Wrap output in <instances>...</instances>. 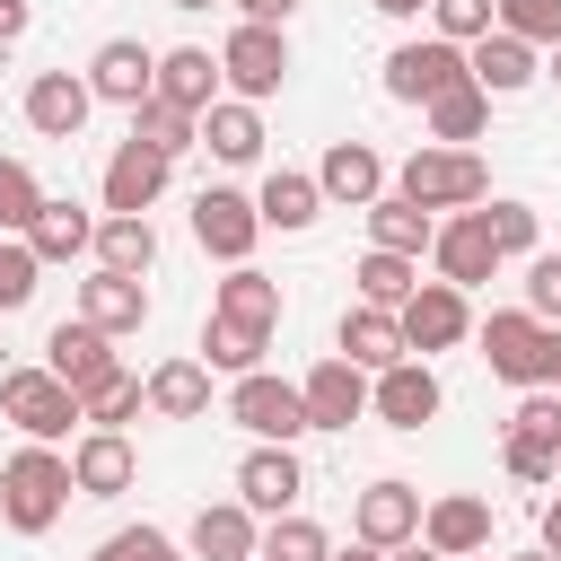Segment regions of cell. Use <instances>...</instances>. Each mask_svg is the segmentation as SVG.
Segmentation results:
<instances>
[{"instance_id":"obj_19","label":"cell","mask_w":561,"mask_h":561,"mask_svg":"<svg viewBox=\"0 0 561 561\" xmlns=\"http://www.w3.org/2000/svg\"><path fill=\"white\" fill-rule=\"evenodd\" d=\"M421 543L447 552V561L482 552V543H491V500H473V491H438V500H421Z\"/></svg>"},{"instance_id":"obj_14","label":"cell","mask_w":561,"mask_h":561,"mask_svg":"<svg viewBox=\"0 0 561 561\" xmlns=\"http://www.w3.org/2000/svg\"><path fill=\"white\" fill-rule=\"evenodd\" d=\"M430 263H438V280H456V289H482V280L500 272V245H491L482 210H447V219H438V237H430Z\"/></svg>"},{"instance_id":"obj_2","label":"cell","mask_w":561,"mask_h":561,"mask_svg":"<svg viewBox=\"0 0 561 561\" xmlns=\"http://www.w3.org/2000/svg\"><path fill=\"white\" fill-rule=\"evenodd\" d=\"M394 193H403V202H421V210H473V202H491V167H482L473 149H447V140H421V149L403 158V175H394Z\"/></svg>"},{"instance_id":"obj_22","label":"cell","mask_w":561,"mask_h":561,"mask_svg":"<svg viewBox=\"0 0 561 561\" xmlns=\"http://www.w3.org/2000/svg\"><path fill=\"white\" fill-rule=\"evenodd\" d=\"M535 342H543V316H526V307L482 316V359H491L500 386H535Z\"/></svg>"},{"instance_id":"obj_17","label":"cell","mask_w":561,"mask_h":561,"mask_svg":"<svg viewBox=\"0 0 561 561\" xmlns=\"http://www.w3.org/2000/svg\"><path fill=\"white\" fill-rule=\"evenodd\" d=\"M351 535H359V543H377V552L412 543V535H421V491H412V482H394V473H377V482L351 500Z\"/></svg>"},{"instance_id":"obj_28","label":"cell","mask_w":561,"mask_h":561,"mask_svg":"<svg viewBox=\"0 0 561 561\" xmlns=\"http://www.w3.org/2000/svg\"><path fill=\"white\" fill-rule=\"evenodd\" d=\"M254 535H263V526H254V508H245V500H202L184 543H193L202 561H254Z\"/></svg>"},{"instance_id":"obj_9","label":"cell","mask_w":561,"mask_h":561,"mask_svg":"<svg viewBox=\"0 0 561 561\" xmlns=\"http://www.w3.org/2000/svg\"><path fill=\"white\" fill-rule=\"evenodd\" d=\"M394 324H403V351H412V359H430V351H456V342L473 333V307H465V289H456V280H421V289L394 307Z\"/></svg>"},{"instance_id":"obj_53","label":"cell","mask_w":561,"mask_h":561,"mask_svg":"<svg viewBox=\"0 0 561 561\" xmlns=\"http://www.w3.org/2000/svg\"><path fill=\"white\" fill-rule=\"evenodd\" d=\"M324 561H386V552H377V543H359V535H351V552H324Z\"/></svg>"},{"instance_id":"obj_4","label":"cell","mask_w":561,"mask_h":561,"mask_svg":"<svg viewBox=\"0 0 561 561\" xmlns=\"http://www.w3.org/2000/svg\"><path fill=\"white\" fill-rule=\"evenodd\" d=\"M219 79H228L245 105L280 96V79H289V35H280V26H263V18H237V26H228V44H219Z\"/></svg>"},{"instance_id":"obj_40","label":"cell","mask_w":561,"mask_h":561,"mask_svg":"<svg viewBox=\"0 0 561 561\" xmlns=\"http://www.w3.org/2000/svg\"><path fill=\"white\" fill-rule=\"evenodd\" d=\"M131 412H149V403H140V377H131V368H114V377H96V386L79 394V421H88V430H123Z\"/></svg>"},{"instance_id":"obj_25","label":"cell","mask_w":561,"mask_h":561,"mask_svg":"<svg viewBox=\"0 0 561 561\" xmlns=\"http://www.w3.org/2000/svg\"><path fill=\"white\" fill-rule=\"evenodd\" d=\"M316 193H324V202L368 210V202L386 193V158H377L368 140H333V149H324V167H316Z\"/></svg>"},{"instance_id":"obj_18","label":"cell","mask_w":561,"mask_h":561,"mask_svg":"<svg viewBox=\"0 0 561 561\" xmlns=\"http://www.w3.org/2000/svg\"><path fill=\"white\" fill-rule=\"evenodd\" d=\"M44 368L70 386V394H88L96 377H114L123 359H114V333H96L88 316H70V324H53V342H44Z\"/></svg>"},{"instance_id":"obj_21","label":"cell","mask_w":561,"mask_h":561,"mask_svg":"<svg viewBox=\"0 0 561 561\" xmlns=\"http://www.w3.org/2000/svg\"><path fill=\"white\" fill-rule=\"evenodd\" d=\"M333 351H342L351 368H368V377H377V368H394V359H412V351H403V324H394V307H368V298H359V307H342V324H333Z\"/></svg>"},{"instance_id":"obj_32","label":"cell","mask_w":561,"mask_h":561,"mask_svg":"<svg viewBox=\"0 0 561 561\" xmlns=\"http://www.w3.org/2000/svg\"><path fill=\"white\" fill-rule=\"evenodd\" d=\"M254 210H263V228L298 237V228H316L324 193H316V175H298V167H272V175H263V193H254Z\"/></svg>"},{"instance_id":"obj_46","label":"cell","mask_w":561,"mask_h":561,"mask_svg":"<svg viewBox=\"0 0 561 561\" xmlns=\"http://www.w3.org/2000/svg\"><path fill=\"white\" fill-rule=\"evenodd\" d=\"M491 18H500V0H430V26H438L447 44H473V35H491Z\"/></svg>"},{"instance_id":"obj_29","label":"cell","mask_w":561,"mask_h":561,"mask_svg":"<svg viewBox=\"0 0 561 561\" xmlns=\"http://www.w3.org/2000/svg\"><path fill=\"white\" fill-rule=\"evenodd\" d=\"M482 131H491V96H482L473 79H456L447 96H430V105H421V140L465 149V140H482Z\"/></svg>"},{"instance_id":"obj_12","label":"cell","mask_w":561,"mask_h":561,"mask_svg":"<svg viewBox=\"0 0 561 561\" xmlns=\"http://www.w3.org/2000/svg\"><path fill=\"white\" fill-rule=\"evenodd\" d=\"M298 403H307V430H351V421H368V368H351L333 351L298 377Z\"/></svg>"},{"instance_id":"obj_44","label":"cell","mask_w":561,"mask_h":561,"mask_svg":"<svg viewBox=\"0 0 561 561\" xmlns=\"http://www.w3.org/2000/svg\"><path fill=\"white\" fill-rule=\"evenodd\" d=\"M35 280H44L35 245H26V237H0V316H18V307L35 298Z\"/></svg>"},{"instance_id":"obj_59","label":"cell","mask_w":561,"mask_h":561,"mask_svg":"<svg viewBox=\"0 0 561 561\" xmlns=\"http://www.w3.org/2000/svg\"><path fill=\"white\" fill-rule=\"evenodd\" d=\"M465 561H473V552H465Z\"/></svg>"},{"instance_id":"obj_43","label":"cell","mask_w":561,"mask_h":561,"mask_svg":"<svg viewBox=\"0 0 561 561\" xmlns=\"http://www.w3.org/2000/svg\"><path fill=\"white\" fill-rule=\"evenodd\" d=\"M473 210H482L500 263H508V254H535V202H473Z\"/></svg>"},{"instance_id":"obj_23","label":"cell","mask_w":561,"mask_h":561,"mask_svg":"<svg viewBox=\"0 0 561 561\" xmlns=\"http://www.w3.org/2000/svg\"><path fill=\"white\" fill-rule=\"evenodd\" d=\"M465 70H473V88H482V96H517V88H535V79H543L535 44H517V35H500V26L465 44Z\"/></svg>"},{"instance_id":"obj_6","label":"cell","mask_w":561,"mask_h":561,"mask_svg":"<svg viewBox=\"0 0 561 561\" xmlns=\"http://www.w3.org/2000/svg\"><path fill=\"white\" fill-rule=\"evenodd\" d=\"M228 421H237L245 438H280V447L307 438V403H298V386L272 377V368H245V377L228 386Z\"/></svg>"},{"instance_id":"obj_45","label":"cell","mask_w":561,"mask_h":561,"mask_svg":"<svg viewBox=\"0 0 561 561\" xmlns=\"http://www.w3.org/2000/svg\"><path fill=\"white\" fill-rule=\"evenodd\" d=\"M517 289H526V298H517L526 316L561 324V254H543V245H535V254H526V280H517Z\"/></svg>"},{"instance_id":"obj_42","label":"cell","mask_w":561,"mask_h":561,"mask_svg":"<svg viewBox=\"0 0 561 561\" xmlns=\"http://www.w3.org/2000/svg\"><path fill=\"white\" fill-rule=\"evenodd\" d=\"M500 35H517V44H561V0H500V18H491Z\"/></svg>"},{"instance_id":"obj_48","label":"cell","mask_w":561,"mask_h":561,"mask_svg":"<svg viewBox=\"0 0 561 561\" xmlns=\"http://www.w3.org/2000/svg\"><path fill=\"white\" fill-rule=\"evenodd\" d=\"M535 386L561 394V324H543V342H535Z\"/></svg>"},{"instance_id":"obj_16","label":"cell","mask_w":561,"mask_h":561,"mask_svg":"<svg viewBox=\"0 0 561 561\" xmlns=\"http://www.w3.org/2000/svg\"><path fill=\"white\" fill-rule=\"evenodd\" d=\"M298 491H307V465H298V447H280V438H254V456L237 465V500H245L254 517H280V508H298Z\"/></svg>"},{"instance_id":"obj_55","label":"cell","mask_w":561,"mask_h":561,"mask_svg":"<svg viewBox=\"0 0 561 561\" xmlns=\"http://www.w3.org/2000/svg\"><path fill=\"white\" fill-rule=\"evenodd\" d=\"M543 79H552V88H561V44H543Z\"/></svg>"},{"instance_id":"obj_15","label":"cell","mask_w":561,"mask_h":561,"mask_svg":"<svg viewBox=\"0 0 561 561\" xmlns=\"http://www.w3.org/2000/svg\"><path fill=\"white\" fill-rule=\"evenodd\" d=\"M131 482H140L131 438H123V430H79V447H70V491H79V500H123Z\"/></svg>"},{"instance_id":"obj_47","label":"cell","mask_w":561,"mask_h":561,"mask_svg":"<svg viewBox=\"0 0 561 561\" xmlns=\"http://www.w3.org/2000/svg\"><path fill=\"white\" fill-rule=\"evenodd\" d=\"M88 561H184V552H175V535H158V526H123V535H105Z\"/></svg>"},{"instance_id":"obj_5","label":"cell","mask_w":561,"mask_h":561,"mask_svg":"<svg viewBox=\"0 0 561 561\" xmlns=\"http://www.w3.org/2000/svg\"><path fill=\"white\" fill-rule=\"evenodd\" d=\"M0 421H18L26 438H70V421H79V394L53 377V368H0Z\"/></svg>"},{"instance_id":"obj_35","label":"cell","mask_w":561,"mask_h":561,"mask_svg":"<svg viewBox=\"0 0 561 561\" xmlns=\"http://www.w3.org/2000/svg\"><path fill=\"white\" fill-rule=\"evenodd\" d=\"M263 351H272L263 324H237V316H210L202 324V368L210 377H245V368H263Z\"/></svg>"},{"instance_id":"obj_31","label":"cell","mask_w":561,"mask_h":561,"mask_svg":"<svg viewBox=\"0 0 561 561\" xmlns=\"http://www.w3.org/2000/svg\"><path fill=\"white\" fill-rule=\"evenodd\" d=\"M149 96H167V105L202 114V105L219 96V61H210L202 44H175V53H158V88H149Z\"/></svg>"},{"instance_id":"obj_7","label":"cell","mask_w":561,"mask_h":561,"mask_svg":"<svg viewBox=\"0 0 561 561\" xmlns=\"http://www.w3.org/2000/svg\"><path fill=\"white\" fill-rule=\"evenodd\" d=\"M456 79H473V70H465V44H447V35H412V44L386 53V96L394 105H430Z\"/></svg>"},{"instance_id":"obj_54","label":"cell","mask_w":561,"mask_h":561,"mask_svg":"<svg viewBox=\"0 0 561 561\" xmlns=\"http://www.w3.org/2000/svg\"><path fill=\"white\" fill-rule=\"evenodd\" d=\"M377 9H386V18H421L430 0H377Z\"/></svg>"},{"instance_id":"obj_56","label":"cell","mask_w":561,"mask_h":561,"mask_svg":"<svg viewBox=\"0 0 561 561\" xmlns=\"http://www.w3.org/2000/svg\"><path fill=\"white\" fill-rule=\"evenodd\" d=\"M175 9H193V18H202V9H219V0H175Z\"/></svg>"},{"instance_id":"obj_41","label":"cell","mask_w":561,"mask_h":561,"mask_svg":"<svg viewBox=\"0 0 561 561\" xmlns=\"http://www.w3.org/2000/svg\"><path fill=\"white\" fill-rule=\"evenodd\" d=\"M44 210V184L26 158H0V237H26V219Z\"/></svg>"},{"instance_id":"obj_50","label":"cell","mask_w":561,"mask_h":561,"mask_svg":"<svg viewBox=\"0 0 561 561\" xmlns=\"http://www.w3.org/2000/svg\"><path fill=\"white\" fill-rule=\"evenodd\" d=\"M298 0H237V18H263V26H289Z\"/></svg>"},{"instance_id":"obj_38","label":"cell","mask_w":561,"mask_h":561,"mask_svg":"<svg viewBox=\"0 0 561 561\" xmlns=\"http://www.w3.org/2000/svg\"><path fill=\"white\" fill-rule=\"evenodd\" d=\"M333 552V535L307 517V508H280V517H263V535H254V561H324Z\"/></svg>"},{"instance_id":"obj_1","label":"cell","mask_w":561,"mask_h":561,"mask_svg":"<svg viewBox=\"0 0 561 561\" xmlns=\"http://www.w3.org/2000/svg\"><path fill=\"white\" fill-rule=\"evenodd\" d=\"M70 500H79V491H70V456H53L44 438H26V447L0 465V517H9V535H53Z\"/></svg>"},{"instance_id":"obj_39","label":"cell","mask_w":561,"mask_h":561,"mask_svg":"<svg viewBox=\"0 0 561 561\" xmlns=\"http://www.w3.org/2000/svg\"><path fill=\"white\" fill-rule=\"evenodd\" d=\"M351 280H359V298H368V307H403V298L421 289V263H412V254H386V245H368Z\"/></svg>"},{"instance_id":"obj_36","label":"cell","mask_w":561,"mask_h":561,"mask_svg":"<svg viewBox=\"0 0 561 561\" xmlns=\"http://www.w3.org/2000/svg\"><path fill=\"white\" fill-rule=\"evenodd\" d=\"M131 140L158 149V158H184V149H202V114H184V105H167V96H140V105H131Z\"/></svg>"},{"instance_id":"obj_27","label":"cell","mask_w":561,"mask_h":561,"mask_svg":"<svg viewBox=\"0 0 561 561\" xmlns=\"http://www.w3.org/2000/svg\"><path fill=\"white\" fill-rule=\"evenodd\" d=\"M140 403H149L158 421H202V412H210V368H202V359H158V368L140 377Z\"/></svg>"},{"instance_id":"obj_3","label":"cell","mask_w":561,"mask_h":561,"mask_svg":"<svg viewBox=\"0 0 561 561\" xmlns=\"http://www.w3.org/2000/svg\"><path fill=\"white\" fill-rule=\"evenodd\" d=\"M500 465H508L526 491H543V482H552V465H561V394H552V386H526V403L508 412Z\"/></svg>"},{"instance_id":"obj_51","label":"cell","mask_w":561,"mask_h":561,"mask_svg":"<svg viewBox=\"0 0 561 561\" xmlns=\"http://www.w3.org/2000/svg\"><path fill=\"white\" fill-rule=\"evenodd\" d=\"M543 552L561 561V500H543Z\"/></svg>"},{"instance_id":"obj_49","label":"cell","mask_w":561,"mask_h":561,"mask_svg":"<svg viewBox=\"0 0 561 561\" xmlns=\"http://www.w3.org/2000/svg\"><path fill=\"white\" fill-rule=\"evenodd\" d=\"M26 26H35V9H26V0H0V44H18Z\"/></svg>"},{"instance_id":"obj_24","label":"cell","mask_w":561,"mask_h":561,"mask_svg":"<svg viewBox=\"0 0 561 561\" xmlns=\"http://www.w3.org/2000/svg\"><path fill=\"white\" fill-rule=\"evenodd\" d=\"M79 316L96 324V333H140L149 324V289H140V272H88L79 280Z\"/></svg>"},{"instance_id":"obj_20","label":"cell","mask_w":561,"mask_h":561,"mask_svg":"<svg viewBox=\"0 0 561 561\" xmlns=\"http://www.w3.org/2000/svg\"><path fill=\"white\" fill-rule=\"evenodd\" d=\"M167 175H175V158H158V149H140V140H123V149L105 158V210L149 219V210H158V193H167Z\"/></svg>"},{"instance_id":"obj_37","label":"cell","mask_w":561,"mask_h":561,"mask_svg":"<svg viewBox=\"0 0 561 561\" xmlns=\"http://www.w3.org/2000/svg\"><path fill=\"white\" fill-rule=\"evenodd\" d=\"M88 254H96L105 272H149V263H158V228H149V219H131V210H105Z\"/></svg>"},{"instance_id":"obj_57","label":"cell","mask_w":561,"mask_h":561,"mask_svg":"<svg viewBox=\"0 0 561 561\" xmlns=\"http://www.w3.org/2000/svg\"><path fill=\"white\" fill-rule=\"evenodd\" d=\"M508 561H552V552H543V543H535V552H508Z\"/></svg>"},{"instance_id":"obj_52","label":"cell","mask_w":561,"mask_h":561,"mask_svg":"<svg viewBox=\"0 0 561 561\" xmlns=\"http://www.w3.org/2000/svg\"><path fill=\"white\" fill-rule=\"evenodd\" d=\"M386 561H447V552H430V543H421V535H412V543H394V552H386Z\"/></svg>"},{"instance_id":"obj_26","label":"cell","mask_w":561,"mask_h":561,"mask_svg":"<svg viewBox=\"0 0 561 561\" xmlns=\"http://www.w3.org/2000/svg\"><path fill=\"white\" fill-rule=\"evenodd\" d=\"M202 149H210L219 167H254V158H263V114H254L245 96H210V105H202Z\"/></svg>"},{"instance_id":"obj_13","label":"cell","mask_w":561,"mask_h":561,"mask_svg":"<svg viewBox=\"0 0 561 561\" xmlns=\"http://www.w3.org/2000/svg\"><path fill=\"white\" fill-rule=\"evenodd\" d=\"M438 368L430 359H394V368H377L368 377V412L386 421V430H421V421H438Z\"/></svg>"},{"instance_id":"obj_30","label":"cell","mask_w":561,"mask_h":561,"mask_svg":"<svg viewBox=\"0 0 561 561\" xmlns=\"http://www.w3.org/2000/svg\"><path fill=\"white\" fill-rule=\"evenodd\" d=\"M430 237H438V210H421V202H403V193H377L368 202V245H386V254H430Z\"/></svg>"},{"instance_id":"obj_33","label":"cell","mask_w":561,"mask_h":561,"mask_svg":"<svg viewBox=\"0 0 561 561\" xmlns=\"http://www.w3.org/2000/svg\"><path fill=\"white\" fill-rule=\"evenodd\" d=\"M26 245H35V263H70V254L96 245V219H88L79 202H53V193H44V210L26 219Z\"/></svg>"},{"instance_id":"obj_8","label":"cell","mask_w":561,"mask_h":561,"mask_svg":"<svg viewBox=\"0 0 561 561\" xmlns=\"http://www.w3.org/2000/svg\"><path fill=\"white\" fill-rule=\"evenodd\" d=\"M193 237H202V254H219V263H254V237H263L254 193H237V184H202V193H193Z\"/></svg>"},{"instance_id":"obj_11","label":"cell","mask_w":561,"mask_h":561,"mask_svg":"<svg viewBox=\"0 0 561 561\" xmlns=\"http://www.w3.org/2000/svg\"><path fill=\"white\" fill-rule=\"evenodd\" d=\"M18 114H26V131H35V140H79V131H88V114H96V96H88V79H79V70H35V79H26V96H18Z\"/></svg>"},{"instance_id":"obj_58","label":"cell","mask_w":561,"mask_h":561,"mask_svg":"<svg viewBox=\"0 0 561 561\" xmlns=\"http://www.w3.org/2000/svg\"><path fill=\"white\" fill-rule=\"evenodd\" d=\"M552 491H561V465H552Z\"/></svg>"},{"instance_id":"obj_34","label":"cell","mask_w":561,"mask_h":561,"mask_svg":"<svg viewBox=\"0 0 561 561\" xmlns=\"http://www.w3.org/2000/svg\"><path fill=\"white\" fill-rule=\"evenodd\" d=\"M210 316H237V324H280V280L272 272H254V263H228V280L210 289Z\"/></svg>"},{"instance_id":"obj_10","label":"cell","mask_w":561,"mask_h":561,"mask_svg":"<svg viewBox=\"0 0 561 561\" xmlns=\"http://www.w3.org/2000/svg\"><path fill=\"white\" fill-rule=\"evenodd\" d=\"M79 79H88V96H96V105H123V114H131V105L158 88V53H149L140 35H105V44L88 53V70H79Z\"/></svg>"}]
</instances>
